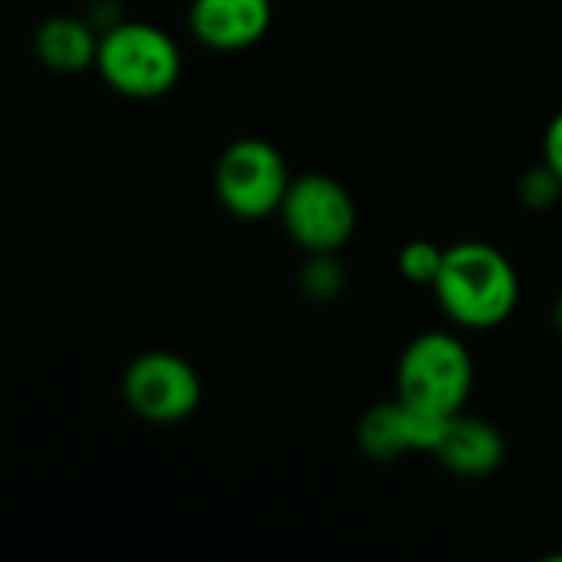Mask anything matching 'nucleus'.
<instances>
[{
  "instance_id": "8",
  "label": "nucleus",
  "mask_w": 562,
  "mask_h": 562,
  "mask_svg": "<svg viewBox=\"0 0 562 562\" xmlns=\"http://www.w3.org/2000/svg\"><path fill=\"white\" fill-rule=\"evenodd\" d=\"M273 0H191L188 26L198 43L217 53H237L267 36Z\"/></svg>"
},
{
  "instance_id": "12",
  "label": "nucleus",
  "mask_w": 562,
  "mask_h": 562,
  "mask_svg": "<svg viewBox=\"0 0 562 562\" xmlns=\"http://www.w3.org/2000/svg\"><path fill=\"white\" fill-rule=\"evenodd\" d=\"M517 198L527 211H550L560 204L562 181L547 161H540V165L527 168L524 178L517 181Z\"/></svg>"
},
{
  "instance_id": "1",
  "label": "nucleus",
  "mask_w": 562,
  "mask_h": 562,
  "mask_svg": "<svg viewBox=\"0 0 562 562\" xmlns=\"http://www.w3.org/2000/svg\"><path fill=\"white\" fill-rule=\"evenodd\" d=\"M431 290L454 326L487 333L517 313L520 273L501 247L487 240H458L445 247Z\"/></svg>"
},
{
  "instance_id": "14",
  "label": "nucleus",
  "mask_w": 562,
  "mask_h": 562,
  "mask_svg": "<svg viewBox=\"0 0 562 562\" xmlns=\"http://www.w3.org/2000/svg\"><path fill=\"white\" fill-rule=\"evenodd\" d=\"M543 161L557 171L562 181V109L550 119L547 132H543Z\"/></svg>"
},
{
  "instance_id": "13",
  "label": "nucleus",
  "mask_w": 562,
  "mask_h": 562,
  "mask_svg": "<svg viewBox=\"0 0 562 562\" xmlns=\"http://www.w3.org/2000/svg\"><path fill=\"white\" fill-rule=\"evenodd\" d=\"M441 257H445V247H438L431 240H408L398 250V273L408 283L431 286L435 277H438V270H441Z\"/></svg>"
},
{
  "instance_id": "9",
  "label": "nucleus",
  "mask_w": 562,
  "mask_h": 562,
  "mask_svg": "<svg viewBox=\"0 0 562 562\" xmlns=\"http://www.w3.org/2000/svg\"><path fill=\"white\" fill-rule=\"evenodd\" d=\"M435 458L445 471L458 477H491L507 458V441L497 425L458 412L448 418Z\"/></svg>"
},
{
  "instance_id": "2",
  "label": "nucleus",
  "mask_w": 562,
  "mask_h": 562,
  "mask_svg": "<svg viewBox=\"0 0 562 562\" xmlns=\"http://www.w3.org/2000/svg\"><path fill=\"white\" fill-rule=\"evenodd\" d=\"M99 76L128 99H158L181 79V49L155 23L122 20L99 33Z\"/></svg>"
},
{
  "instance_id": "4",
  "label": "nucleus",
  "mask_w": 562,
  "mask_h": 562,
  "mask_svg": "<svg viewBox=\"0 0 562 562\" xmlns=\"http://www.w3.org/2000/svg\"><path fill=\"white\" fill-rule=\"evenodd\" d=\"M290 181L283 151L267 138L231 142L214 168L217 201L240 221H263L277 214Z\"/></svg>"
},
{
  "instance_id": "10",
  "label": "nucleus",
  "mask_w": 562,
  "mask_h": 562,
  "mask_svg": "<svg viewBox=\"0 0 562 562\" xmlns=\"http://www.w3.org/2000/svg\"><path fill=\"white\" fill-rule=\"evenodd\" d=\"M33 53L53 72H82L95 66L99 30L82 16H49L33 33Z\"/></svg>"
},
{
  "instance_id": "6",
  "label": "nucleus",
  "mask_w": 562,
  "mask_h": 562,
  "mask_svg": "<svg viewBox=\"0 0 562 562\" xmlns=\"http://www.w3.org/2000/svg\"><path fill=\"white\" fill-rule=\"evenodd\" d=\"M122 398L142 422L175 425L198 412L201 375L178 352H142L122 375Z\"/></svg>"
},
{
  "instance_id": "15",
  "label": "nucleus",
  "mask_w": 562,
  "mask_h": 562,
  "mask_svg": "<svg viewBox=\"0 0 562 562\" xmlns=\"http://www.w3.org/2000/svg\"><path fill=\"white\" fill-rule=\"evenodd\" d=\"M553 326H557V333L562 336V293L557 296V303H553Z\"/></svg>"
},
{
  "instance_id": "11",
  "label": "nucleus",
  "mask_w": 562,
  "mask_h": 562,
  "mask_svg": "<svg viewBox=\"0 0 562 562\" xmlns=\"http://www.w3.org/2000/svg\"><path fill=\"white\" fill-rule=\"evenodd\" d=\"M342 290H346V267H342L339 254H333V250L306 254V260L300 267V293L310 303H333L342 296Z\"/></svg>"
},
{
  "instance_id": "5",
  "label": "nucleus",
  "mask_w": 562,
  "mask_h": 562,
  "mask_svg": "<svg viewBox=\"0 0 562 562\" xmlns=\"http://www.w3.org/2000/svg\"><path fill=\"white\" fill-rule=\"evenodd\" d=\"M277 214L290 240L306 254H339L359 227V207L352 191L319 171L293 178Z\"/></svg>"
},
{
  "instance_id": "3",
  "label": "nucleus",
  "mask_w": 562,
  "mask_h": 562,
  "mask_svg": "<svg viewBox=\"0 0 562 562\" xmlns=\"http://www.w3.org/2000/svg\"><path fill=\"white\" fill-rule=\"evenodd\" d=\"M474 392V359L458 333L415 336L395 366V395L438 415L464 412Z\"/></svg>"
},
{
  "instance_id": "7",
  "label": "nucleus",
  "mask_w": 562,
  "mask_h": 562,
  "mask_svg": "<svg viewBox=\"0 0 562 562\" xmlns=\"http://www.w3.org/2000/svg\"><path fill=\"white\" fill-rule=\"evenodd\" d=\"M451 415L428 412L422 405H412L405 398H389L362 412L356 425V441L366 458L372 461H398L412 451L435 454Z\"/></svg>"
}]
</instances>
